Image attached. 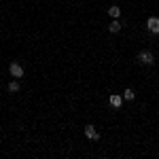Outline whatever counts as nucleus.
I'll use <instances>...</instances> for the list:
<instances>
[{
  "label": "nucleus",
  "instance_id": "1",
  "mask_svg": "<svg viewBox=\"0 0 159 159\" xmlns=\"http://www.w3.org/2000/svg\"><path fill=\"white\" fill-rule=\"evenodd\" d=\"M9 74H11L13 79H21L24 76V66L17 64V61H13L11 66H9Z\"/></svg>",
  "mask_w": 159,
  "mask_h": 159
},
{
  "label": "nucleus",
  "instance_id": "2",
  "mask_svg": "<svg viewBox=\"0 0 159 159\" xmlns=\"http://www.w3.org/2000/svg\"><path fill=\"white\" fill-rule=\"evenodd\" d=\"M138 61H140V64L151 66V64L155 61V57H153V53H151V51H140V53H138Z\"/></svg>",
  "mask_w": 159,
  "mask_h": 159
},
{
  "label": "nucleus",
  "instance_id": "3",
  "mask_svg": "<svg viewBox=\"0 0 159 159\" xmlns=\"http://www.w3.org/2000/svg\"><path fill=\"white\" fill-rule=\"evenodd\" d=\"M147 28H148V32L159 34V17H148L147 19Z\"/></svg>",
  "mask_w": 159,
  "mask_h": 159
},
{
  "label": "nucleus",
  "instance_id": "4",
  "mask_svg": "<svg viewBox=\"0 0 159 159\" xmlns=\"http://www.w3.org/2000/svg\"><path fill=\"white\" fill-rule=\"evenodd\" d=\"M85 136L89 140H100V134H98V129H96L93 125H85Z\"/></svg>",
  "mask_w": 159,
  "mask_h": 159
},
{
  "label": "nucleus",
  "instance_id": "5",
  "mask_svg": "<svg viewBox=\"0 0 159 159\" xmlns=\"http://www.w3.org/2000/svg\"><path fill=\"white\" fill-rule=\"evenodd\" d=\"M108 104L112 106V108H119V106L123 104V96H117V93H115V96H110V98H108Z\"/></svg>",
  "mask_w": 159,
  "mask_h": 159
},
{
  "label": "nucleus",
  "instance_id": "6",
  "mask_svg": "<svg viewBox=\"0 0 159 159\" xmlns=\"http://www.w3.org/2000/svg\"><path fill=\"white\" fill-rule=\"evenodd\" d=\"M119 30H121V21H119V19H115V21H110V24H108V32L117 34Z\"/></svg>",
  "mask_w": 159,
  "mask_h": 159
},
{
  "label": "nucleus",
  "instance_id": "7",
  "mask_svg": "<svg viewBox=\"0 0 159 159\" xmlns=\"http://www.w3.org/2000/svg\"><path fill=\"white\" fill-rule=\"evenodd\" d=\"M108 15H110V17H112V19H117V17H119V15H121V9H119V7H115V4H112V7H108Z\"/></svg>",
  "mask_w": 159,
  "mask_h": 159
},
{
  "label": "nucleus",
  "instance_id": "8",
  "mask_svg": "<svg viewBox=\"0 0 159 159\" xmlns=\"http://www.w3.org/2000/svg\"><path fill=\"white\" fill-rule=\"evenodd\" d=\"M134 98H136L134 89H125V91H123V100H127V102H132Z\"/></svg>",
  "mask_w": 159,
  "mask_h": 159
},
{
  "label": "nucleus",
  "instance_id": "9",
  "mask_svg": "<svg viewBox=\"0 0 159 159\" xmlns=\"http://www.w3.org/2000/svg\"><path fill=\"white\" fill-rule=\"evenodd\" d=\"M7 89H9L11 93H17V91H19V83H17V81H13V83H9V87H7Z\"/></svg>",
  "mask_w": 159,
  "mask_h": 159
}]
</instances>
